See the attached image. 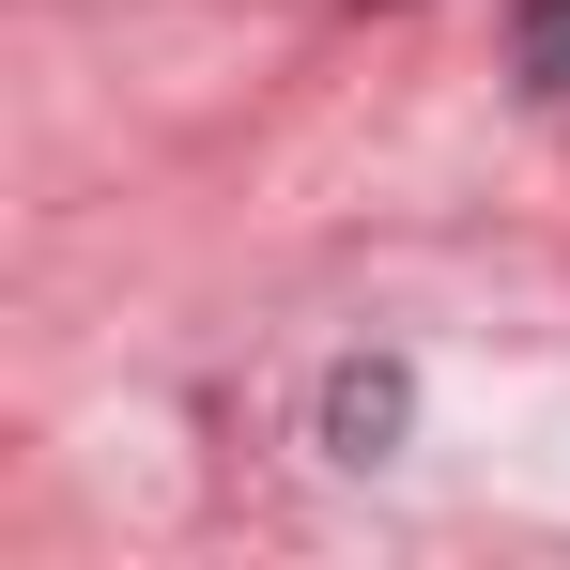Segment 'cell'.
Here are the masks:
<instances>
[{"instance_id":"cell-1","label":"cell","mask_w":570,"mask_h":570,"mask_svg":"<svg viewBox=\"0 0 570 570\" xmlns=\"http://www.w3.org/2000/svg\"><path fill=\"white\" fill-rule=\"evenodd\" d=\"M385 432H401V371H340V448L371 463Z\"/></svg>"},{"instance_id":"cell-2","label":"cell","mask_w":570,"mask_h":570,"mask_svg":"<svg viewBox=\"0 0 570 570\" xmlns=\"http://www.w3.org/2000/svg\"><path fill=\"white\" fill-rule=\"evenodd\" d=\"M524 62H540V78H570V0H524Z\"/></svg>"}]
</instances>
